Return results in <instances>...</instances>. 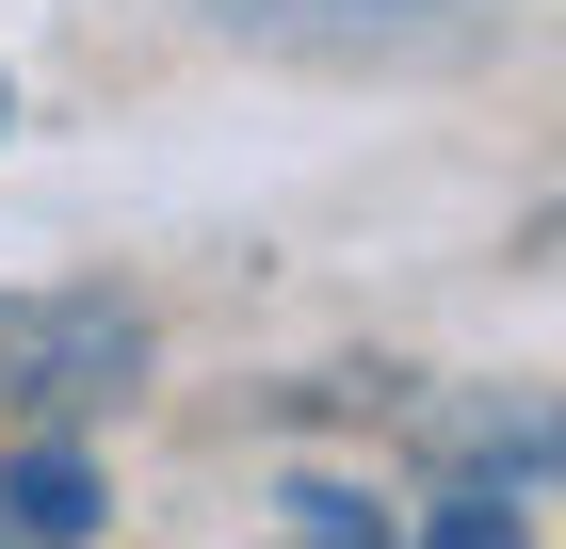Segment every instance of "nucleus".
Here are the masks:
<instances>
[{
	"instance_id": "1",
	"label": "nucleus",
	"mask_w": 566,
	"mask_h": 549,
	"mask_svg": "<svg viewBox=\"0 0 566 549\" xmlns=\"http://www.w3.org/2000/svg\"><path fill=\"white\" fill-rule=\"evenodd\" d=\"M146 372V324L97 292H0V404H114V388Z\"/></svg>"
},
{
	"instance_id": "2",
	"label": "nucleus",
	"mask_w": 566,
	"mask_h": 549,
	"mask_svg": "<svg viewBox=\"0 0 566 549\" xmlns=\"http://www.w3.org/2000/svg\"><path fill=\"white\" fill-rule=\"evenodd\" d=\"M0 534H17V549H82L97 534V453H82V436H33V453L0 468Z\"/></svg>"
},
{
	"instance_id": "3",
	"label": "nucleus",
	"mask_w": 566,
	"mask_h": 549,
	"mask_svg": "<svg viewBox=\"0 0 566 549\" xmlns=\"http://www.w3.org/2000/svg\"><path fill=\"white\" fill-rule=\"evenodd\" d=\"M292 549H405L373 485H292Z\"/></svg>"
},
{
	"instance_id": "4",
	"label": "nucleus",
	"mask_w": 566,
	"mask_h": 549,
	"mask_svg": "<svg viewBox=\"0 0 566 549\" xmlns=\"http://www.w3.org/2000/svg\"><path fill=\"white\" fill-rule=\"evenodd\" d=\"M405 549H534V534H518V502H502V485H453V502H437Z\"/></svg>"
},
{
	"instance_id": "5",
	"label": "nucleus",
	"mask_w": 566,
	"mask_h": 549,
	"mask_svg": "<svg viewBox=\"0 0 566 549\" xmlns=\"http://www.w3.org/2000/svg\"><path fill=\"white\" fill-rule=\"evenodd\" d=\"M453 453L518 485V468H566V421H453Z\"/></svg>"
},
{
	"instance_id": "6",
	"label": "nucleus",
	"mask_w": 566,
	"mask_h": 549,
	"mask_svg": "<svg viewBox=\"0 0 566 549\" xmlns=\"http://www.w3.org/2000/svg\"><path fill=\"white\" fill-rule=\"evenodd\" d=\"M0 129H17V82H0Z\"/></svg>"
}]
</instances>
